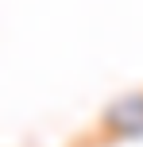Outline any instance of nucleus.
<instances>
[{"label":"nucleus","instance_id":"obj_1","mask_svg":"<svg viewBox=\"0 0 143 147\" xmlns=\"http://www.w3.org/2000/svg\"><path fill=\"white\" fill-rule=\"evenodd\" d=\"M101 128H105L112 140H143V89L120 93L105 109Z\"/></svg>","mask_w":143,"mask_h":147}]
</instances>
